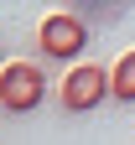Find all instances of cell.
<instances>
[{
    "label": "cell",
    "mask_w": 135,
    "mask_h": 145,
    "mask_svg": "<svg viewBox=\"0 0 135 145\" xmlns=\"http://www.w3.org/2000/svg\"><path fill=\"white\" fill-rule=\"evenodd\" d=\"M104 99H109V67H99V62H78L57 88L63 114H94Z\"/></svg>",
    "instance_id": "obj_3"
},
{
    "label": "cell",
    "mask_w": 135,
    "mask_h": 145,
    "mask_svg": "<svg viewBox=\"0 0 135 145\" xmlns=\"http://www.w3.org/2000/svg\"><path fill=\"white\" fill-rule=\"evenodd\" d=\"M0 67H5V47H0Z\"/></svg>",
    "instance_id": "obj_5"
},
{
    "label": "cell",
    "mask_w": 135,
    "mask_h": 145,
    "mask_svg": "<svg viewBox=\"0 0 135 145\" xmlns=\"http://www.w3.org/2000/svg\"><path fill=\"white\" fill-rule=\"evenodd\" d=\"M109 99L114 104H135V47L109 67Z\"/></svg>",
    "instance_id": "obj_4"
},
{
    "label": "cell",
    "mask_w": 135,
    "mask_h": 145,
    "mask_svg": "<svg viewBox=\"0 0 135 145\" xmlns=\"http://www.w3.org/2000/svg\"><path fill=\"white\" fill-rule=\"evenodd\" d=\"M83 47H88V26L78 16H68V10L42 16V26H36V52H42L47 62H78Z\"/></svg>",
    "instance_id": "obj_2"
},
{
    "label": "cell",
    "mask_w": 135,
    "mask_h": 145,
    "mask_svg": "<svg viewBox=\"0 0 135 145\" xmlns=\"http://www.w3.org/2000/svg\"><path fill=\"white\" fill-rule=\"evenodd\" d=\"M42 99H47L42 62H5L0 67V109L5 114H36Z\"/></svg>",
    "instance_id": "obj_1"
}]
</instances>
